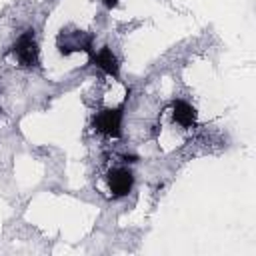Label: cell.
<instances>
[{
  "label": "cell",
  "instance_id": "obj_4",
  "mask_svg": "<svg viewBox=\"0 0 256 256\" xmlns=\"http://www.w3.org/2000/svg\"><path fill=\"white\" fill-rule=\"evenodd\" d=\"M106 184L114 198L128 196L134 186V174L130 168H112L106 176Z\"/></svg>",
  "mask_w": 256,
  "mask_h": 256
},
{
  "label": "cell",
  "instance_id": "obj_6",
  "mask_svg": "<svg viewBox=\"0 0 256 256\" xmlns=\"http://www.w3.org/2000/svg\"><path fill=\"white\" fill-rule=\"evenodd\" d=\"M170 110H172V120L176 124H180L182 128H192L196 124L198 112H196V108L192 104H188L184 100H174Z\"/></svg>",
  "mask_w": 256,
  "mask_h": 256
},
{
  "label": "cell",
  "instance_id": "obj_3",
  "mask_svg": "<svg viewBox=\"0 0 256 256\" xmlns=\"http://www.w3.org/2000/svg\"><path fill=\"white\" fill-rule=\"evenodd\" d=\"M122 116H124L122 106L100 110L94 116V128L108 138H120L122 136Z\"/></svg>",
  "mask_w": 256,
  "mask_h": 256
},
{
  "label": "cell",
  "instance_id": "obj_1",
  "mask_svg": "<svg viewBox=\"0 0 256 256\" xmlns=\"http://www.w3.org/2000/svg\"><path fill=\"white\" fill-rule=\"evenodd\" d=\"M94 36L86 30H62L56 38V48L62 56H70L72 52H86L92 54Z\"/></svg>",
  "mask_w": 256,
  "mask_h": 256
},
{
  "label": "cell",
  "instance_id": "obj_9",
  "mask_svg": "<svg viewBox=\"0 0 256 256\" xmlns=\"http://www.w3.org/2000/svg\"><path fill=\"white\" fill-rule=\"evenodd\" d=\"M0 112H2V108H0Z\"/></svg>",
  "mask_w": 256,
  "mask_h": 256
},
{
  "label": "cell",
  "instance_id": "obj_2",
  "mask_svg": "<svg viewBox=\"0 0 256 256\" xmlns=\"http://www.w3.org/2000/svg\"><path fill=\"white\" fill-rule=\"evenodd\" d=\"M12 52H14L16 60L20 62V66H24V68H36L40 64V52H38L34 30L22 32L18 36V40L14 42V46H12Z\"/></svg>",
  "mask_w": 256,
  "mask_h": 256
},
{
  "label": "cell",
  "instance_id": "obj_8",
  "mask_svg": "<svg viewBox=\"0 0 256 256\" xmlns=\"http://www.w3.org/2000/svg\"><path fill=\"white\" fill-rule=\"evenodd\" d=\"M102 4H104L108 10H112V8H116V6H118V0H102Z\"/></svg>",
  "mask_w": 256,
  "mask_h": 256
},
{
  "label": "cell",
  "instance_id": "obj_7",
  "mask_svg": "<svg viewBox=\"0 0 256 256\" xmlns=\"http://www.w3.org/2000/svg\"><path fill=\"white\" fill-rule=\"evenodd\" d=\"M122 162L124 164H134V162H138V156L136 154H122Z\"/></svg>",
  "mask_w": 256,
  "mask_h": 256
},
{
  "label": "cell",
  "instance_id": "obj_5",
  "mask_svg": "<svg viewBox=\"0 0 256 256\" xmlns=\"http://www.w3.org/2000/svg\"><path fill=\"white\" fill-rule=\"evenodd\" d=\"M90 60L108 76L112 78H118L120 76V64H118V58L116 54L108 48V46H102L98 52H92L90 54Z\"/></svg>",
  "mask_w": 256,
  "mask_h": 256
}]
</instances>
